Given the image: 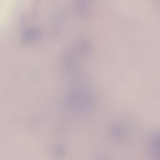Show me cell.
I'll list each match as a JSON object with an SVG mask.
<instances>
[{
    "label": "cell",
    "mask_w": 160,
    "mask_h": 160,
    "mask_svg": "<svg viewBox=\"0 0 160 160\" xmlns=\"http://www.w3.org/2000/svg\"><path fill=\"white\" fill-rule=\"evenodd\" d=\"M38 34V31L34 29H27L23 34V41L25 42H28L34 41L35 39H36Z\"/></svg>",
    "instance_id": "6da1fadb"
}]
</instances>
